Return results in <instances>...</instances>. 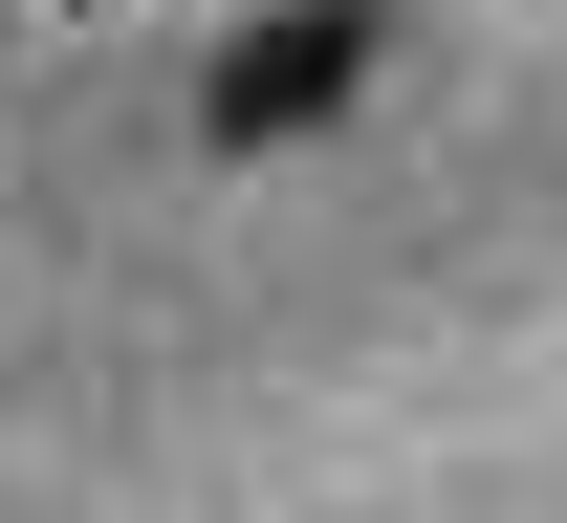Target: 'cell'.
Masks as SVG:
<instances>
[{"instance_id":"obj_1","label":"cell","mask_w":567,"mask_h":523,"mask_svg":"<svg viewBox=\"0 0 567 523\" xmlns=\"http://www.w3.org/2000/svg\"><path fill=\"white\" fill-rule=\"evenodd\" d=\"M371 44H393L371 0H262V22L197 66V153H306V132L371 87Z\"/></svg>"},{"instance_id":"obj_2","label":"cell","mask_w":567,"mask_h":523,"mask_svg":"<svg viewBox=\"0 0 567 523\" xmlns=\"http://www.w3.org/2000/svg\"><path fill=\"white\" fill-rule=\"evenodd\" d=\"M66 22H110V0H66Z\"/></svg>"}]
</instances>
